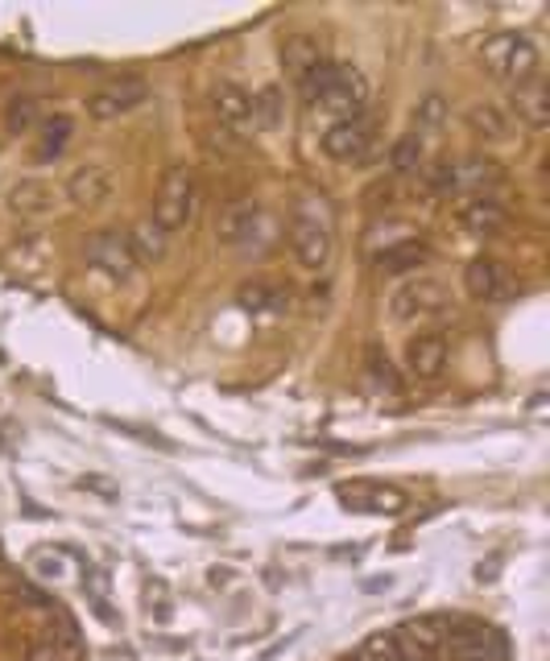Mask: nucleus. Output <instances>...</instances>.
I'll return each mask as SVG.
<instances>
[{"label":"nucleus","instance_id":"1","mask_svg":"<svg viewBox=\"0 0 550 661\" xmlns=\"http://www.w3.org/2000/svg\"><path fill=\"white\" fill-rule=\"evenodd\" d=\"M290 248H294V261L303 264L306 273H323L331 264L336 252V236H331V220L315 194H303L294 203L290 215Z\"/></svg>","mask_w":550,"mask_h":661},{"label":"nucleus","instance_id":"2","mask_svg":"<svg viewBox=\"0 0 550 661\" xmlns=\"http://www.w3.org/2000/svg\"><path fill=\"white\" fill-rule=\"evenodd\" d=\"M480 62L489 67V75L505 79L513 87H526L538 75V46L526 34H493L480 46Z\"/></svg>","mask_w":550,"mask_h":661},{"label":"nucleus","instance_id":"3","mask_svg":"<svg viewBox=\"0 0 550 661\" xmlns=\"http://www.w3.org/2000/svg\"><path fill=\"white\" fill-rule=\"evenodd\" d=\"M195 199H199V187H195V174L190 166L174 162L171 170L162 174V187H157V199H153V224L162 227L166 236L183 232L195 215Z\"/></svg>","mask_w":550,"mask_h":661},{"label":"nucleus","instance_id":"4","mask_svg":"<svg viewBox=\"0 0 550 661\" xmlns=\"http://www.w3.org/2000/svg\"><path fill=\"white\" fill-rule=\"evenodd\" d=\"M447 306H452V294H447V285L438 282V278H410V282L398 285L394 298H389L394 319L410 322V327L447 315Z\"/></svg>","mask_w":550,"mask_h":661},{"label":"nucleus","instance_id":"5","mask_svg":"<svg viewBox=\"0 0 550 661\" xmlns=\"http://www.w3.org/2000/svg\"><path fill=\"white\" fill-rule=\"evenodd\" d=\"M373 145V120L368 116H340L336 125H327L323 132V150L336 162H361Z\"/></svg>","mask_w":550,"mask_h":661},{"label":"nucleus","instance_id":"6","mask_svg":"<svg viewBox=\"0 0 550 661\" xmlns=\"http://www.w3.org/2000/svg\"><path fill=\"white\" fill-rule=\"evenodd\" d=\"M116 190V174L113 166H104V162H83V166H75L71 170V178H67V199L75 203V208H104L108 199H113Z\"/></svg>","mask_w":550,"mask_h":661},{"label":"nucleus","instance_id":"7","mask_svg":"<svg viewBox=\"0 0 550 661\" xmlns=\"http://www.w3.org/2000/svg\"><path fill=\"white\" fill-rule=\"evenodd\" d=\"M145 83L141 79H116L108 87H100L95 95H87V116L92 120H116V116H129L133 108L145 104Z\"/></svg>","mask_w":550,"mask_h":661},{"label":"nucleus","instance_id":"8","mask_svg":"<svg viewBox=\"0 0 550 661\" xmlns=\"http://www.w3.org/2000/svg\"><path fill=\"white\" fill-rule=\"evenodd\" d=\"M87 257H92L95 269H104L116 282H129L137 273V257H133V248H129V236H120V232H100V236H92Z\"/></svg>","mask_w":550,"mask_h":661},{"label":"nucleus","instance_id":"9","mask_svg":"<svg viewBox=\"0 0 550 661\" xmlns=\"http://www.w3.org/2000/svg\"><path fill=\"white\" fill-rule=\"evenodd\" d=\"M456 220L464 232H472V236H496V232H505L510 224V211L496 203L493 194H464L456 208Z\"/></svg>","mask_w":550,"mask_h":661},{"label":"nucleus","instance_id":"10","mask_svg":"<svg viewBox=\"0 0 550 661\" xmlns=\"http://www.w3.org/2000/svg\"><path fill=\"white\" fill-rule=\"evenodd\" d=\"M447 368V340L435 331H422L406 343V373L414 380H438Z\"/></svg>","mask_w":550,"mask_h":661},{"label":"nucleus","instance_id":"11","mask_svg":"<svg viewBox=\"0 0 550 661\" xmlns=\"http://www.w3.org/2000/svg\"><path fill=\"white\" fill-rule=\"evenodd\" d=\"M327 108H343L348 116H361L364 104H368V79L348 67V62H336V75H331V87L323 95Z\"/></svg>","mask_w":550,"mask_h":661},{"label":"nucleus","instance_id":"12","mask_svg":"<svg viewBox=\"0 0 550 661\" xmlns=\"http://www.w3.org/2000/svg\"><path fill=\"white\" fill-rule=\"evenodd\" d=\"M464 285H468V294L480 298V303H501V298L510 294V273H505V264L493 261V257H476V261H468V269H464Z\"/></svg>","mask_w":550,"mask_h":661},{"label":"nucleus","instance_id":"13","mask_svg":"<svg viewBox=\"0 0 550 661\" xmlns=\"http://www.w3.org/2000/svg\"><path fill=\"white\" fill-rule=\"evenodd\" d=\"M58 203V194L50 182H42V178H21L17 187L9 190V208L17 211V215H30V220H42V215H50Z\"/></svg>","mask_w":550,"mask_h":661},{"label":"nucleus","instance_id":"14","mask_svg":"<svg viewBox=\"0 0 550 661\" xmlns=\"http://www.w3.org/2000/svg\"><path fill=\"white\" fill-rule=\"evenodd\" d=\"M443 637H447V633L438 628V621H406L398 633H394V641L401 645V653L414 661L431 658L438 645H443Z\"/></svg>","mask_w":550,"mask_h":661},{"label":"nucleus","instance_id":"15","mask_svg":"<svg viewBox=\"0 0 550 661\" xmlns=\"http://www.w3.org/2000/svg\"><path fill=\"white\" fill-rule=\"evenodd\" d=\"M464 120H468V129L480 137V141H493V145H501V141H510L513 137V120L496 104H472L468 113H464Z\"/></svg>","mask_w":550,"mask_h":661},{"label":"nucleus","instance_id":"16","mask_svg":"<svg viewBox=\"0 0 550 661\" xmlns=\"http://www.w3.org/2000/svg\"><path fill=\"white\" fill-rule=\"evenodd\" d=\"M211 104H215V116H220L224 125H248L253 113H257V99H253L245 87H236V83H220L215 95H211Z\"/></svg>","mask_w":550,"mask_h":661},{"label":"nucleus","instance_id":"17","mask_svg":"<svg viewBox=\"0 0 550 661\" xmlns=\"http://www.w3.org/2000/svg\"><path fill=\"white\" fill-rule=\"evenodd\" d=\"M129 248H133L137 264H157L171 252V236L153 224V220H141V224L129 232Z\"/></svg>","mask_w":550,"mask_h":661},{"label":"nucleus","instance_id":"18","mask_svg":"<svg viewBox=\"0 0 550 661\" xmlns=\"http://www.w3.org/2000/svg\"><path fill=\"white\" fill-rule=\"evenodd\" d=\"M257 227H261V211L253 208V203H236V208H229L220 215V240L224 245H248Z\"/></svg>","mask_w":550,"mask_h":661},{"label":"nucleus","instance_id":"19","mask_svg":"<svg viewBox=\"0 0 550 661\" xmlns=\"http://www.w3.org/2000/svg\"><path fill=\"white\" fill-rule=\"evenodd\" d=\"M431 261V248L422 245V240H401V245L385 248L377 257L381 273H410V269H418V264Z\"/></svg>","mask_w":550,"mask_h":661},{"label":"nucleus","instance_id":"20","mask_svg":"<svg viewBox=\"0 0 550 661\" xmlns=\"http://www.w3.org/2000/svg\"><path fill=\"white\" fill-rule=\"evenodd\" d=\"M443 125H447V99L438 92L422 95L414 104V137L418 141H426V137H435Z\"/></svg>","mask_w":550,"mask_h":661},{"label":"nucleus","instance_id":"21","mask_svg":"<svg viewBox=\"0 0 550 661\" xmlns=\"http://www.w3.org/2000/svg\"><path fill=\"white\" fill-rule=\"evenodd\" d=\"M42 125V108L34 95H13L9 108H4V129L9 132H34Z\"/></svg>","mask_w":550,"mask_h":661},{"label":"nucleus","instance_id":"22","mask_svg":"<svg viewBox=\"0 0 550 661\" xmlns=\"http://www.w3.org/2000/svg\"><path fill=\"white\" fill-rule=\"evenodd\" d=\"M456 178H459V187H472V194H489V187L501 182V170H496V162L472 157V162L456 166Z\"/></svg>","mask_w":550,"mask_h":661},{"label":"nucleus","instance_id":"23","mask_svg":"<svg viewBox=\"0 0 550 661\" xmlns=\"http://www.w3.org/2000/svg\"><path fill=\"white\" fill-rule=\"evenodd\" d=\"M422 162H426V145L418 141L414 132H406L394 141V150H389V166L398 174H418L422 170Z\"/></svg>","mask_w":550,"mask_h":661},{"label":"nucleus","instance_id":"24","mask_svg":"<svg viewBox=\"0 0 550 661\" xmlns=\"http://www.w3.org/2000/svg\"><path fill=\"white\" fill-rule=\"evenodd\" d=\"M67 141H71V120H67V116H50V120H42L38 162H50V157H58V153L67 150Z\"/></svg>","mask_w":550,"mask_h":661},{"label":"nucleus","instance_id":"25","mask_svg":"<svg viewBox=\"0 0 550 661\" xmlns=\"http://www.w3.org/2000/svg\"><path fill=\"white\" fill-rule=\"evenodd\" d=\"M285 62L294 67V75L303 79L306 71H315L323 62V50H319V42L315 38H306V34H299V38H290L285 42Z\"/></svg>","mask_w":550,"mask_h":661},{"label":"nucleus","instance_id":"26","mask_svg":"<svg viewBox=\"0 0 550 661\" xmlns=\"http://www.w3.org/2000/svg\"><path fill=\"white\" fill-rule=\"evenodd\" d=\"M547 92H542V87H530V83H526V87H517V108H522V116H526V125H530V129H542V125H547Z\"/></svg>","mask_w":550,"mask_h":661},{"label":"nucleus","instance_id":"27","mask_svg":"<svg viewBox=\"0 0 550 661\" xmlns=\"http://www.w3.org/2000/svg\"><path fill=\"white\" fill-rule=\"evenodd\" d=\"M352 661H410V658L401 653V645L394 641V637H385V633H381V637H368V641L361 645V653H356Z\"/></svg>","mask_w":550,"mask_h":661},{"label":"nucleus","instance_id":"28","mask_svg":"<svg viewBox=\"0 0 550 661\" xmlns=\"http://www.w3.org/2000/svg\"><path fill=\"white\" fill-rule=\"evenodd\" d=\"M241 303L248 310H285V294L273 290V285H245L241 290Z\"/></svg>","mask_w":550,"mask_h":661},{"label":"nucleus","instance_id":"29","mask_svg":"<svg viewBox=\"0 0 550 661\" xmlns=\"http://www.w3.org/2000/svg\"><path fill=\"white\" fill-rule=\"evenodd\" d=\"M426 182H431V190H459L456 162H431L426 166Z\"/></svg>","mask_w":550,"mask_h":661},{"label":"nucleus","instance_id":"30","mask_svg":"<svg viewBox=\"0 0 550 661\" xmlns=\"http://www.w3.org/2000/svg\"><path fill=\"white\" fill-rule=\"evenodd\" d=\"M30 658L34 661H58V653L55 649H46V645H34V649H30Z\"/></svg>","mask_w":550,"mask_h":661},{"label":"nucleus","instance_id":"31","mask_svg":"<svg viewBox=\"0 0 550 661\" xmlns=\"http://www.w3.org/2000/svg\"><path fill=\"white\" fill-rule=\"evenodd\" d=\"M464 661H484V658H464Z\"/></svg>","mask_w":550,"mask_h":661}]
</instances>
